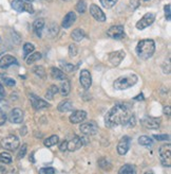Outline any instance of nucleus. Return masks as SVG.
<instances>
[{
	"instance_id": "nucleus-29",
	"label": "nucleus",
	"mask_w": 171,
	"mask_h": 174,
	"mask_svg": "<svg viewBox=\"0 0 171 174\" xmlns=\"http://www.w3.org/2000/svg\"><path fill=\"white\" fill-rule=\"evenodd\" d=\"M138 143L141 144V146L143 147H150L153 144V140H152L151 138H150L149 136H141L138 138Z\"/></svg>"
},
{
	"instance_id": "nucleus-4",
	"label": "nucleus",
	"mask_w": 171,
	"mask_h": 174,
	"mask_svg": "<svg viewBox=\"0 0 171 174\" xmlns=\"http://www.w3.org/2000/svg\"><path fill=\"white\" fill-rule=\"evenodd\" d=\"M19 144V139L15 135H9L1 140V147L7 150V151H15V150L18 149Z\"/></svg>"
},
{
	"instance_id": "nucleus-52",
	"label": "nucleus",
	"mask_w": 171,
	"mask_h": 174,
	"mask_svg": "<svg viewBox=\"0 0 171 174\" xmlns=\"http://www.w3.org/2000/svg\"><path fill=\"white\" fill-rule=\"evenodd\" d=\"M64 1H69V0H64Z\"/></svg>"
},
{
	"instance_id": "nucleus-5",
	"label": "nucleus",
	"mask_w": 171,
	"mask_h": 174,
	"mask_svg": "<svg viewBox=\"0 0 171 174\" xmlns=\"http://www.w3.org/2000/svg\"><path fill=\"white\" fill-rule=\"evenodd\" d=\"M160 159L166 167H171V146L169 143L164 144L159 150Z\"/></svg>"
},
{
	"instance_id": "nucleus-11",
	"label": "nucleus",
	"mask_w": 171,
	"mask_h": 174,
	"mask_svg": "<svg viewBox=\"0 0 171 174\" xmlns=\"http://www.w3.org/2000/svg\"><path fill=\"white\" fill-rule=\"evenodd\" d=\"M142 124L146 128H149V130H157L160 125V118L145 117L142 120Z\"/></svg>"
},
{
	"instance_id": "nucleus-33",
	"label": "nucleus",
	"mask_w": 171,
	"mask_h": 174,
	"mask_svg": "<svg viewBox=\"0 0 171 174\" xmlns=\"http://www.w3.org/2000/svg\"><path fill=\"white\" fill-rule=\"evenodd\" d=\"M60 67H61L62 70H65V72L70 73L73 72V71L76 70V66H74L73 64H69V63H64V62H60Z\"/></svg>"
},
{
	"instance_id": "nucleus-42",
	"label": "nucleus",
	"mask_w": 171,
	"mask_h": 174,
	"mask_svg": "<svg viewBox=\"0 0 171 174\" xmlns=\"http://www.w3.org/2000/svg\"><path fill=\"white\" fill-rule=\"evenodd\" d=\"M153 138L156 139L157 141H169L170 140V136L166 135V134H163V135H153Z\"/></svg>"
},
{
	"instance_id": "nucleus-12",
	"label": "nucleus",
	"mask_w": 171,
	"mask_h": 174,
	"mask_svg": "<svg viewBox=\"0 0 171 174\" xmlns=\"http://www.w3.org/2000/svg\"><path fill=\"white\" fill-rule=\"evenodd\" d=\"M79 82H80L81 86H83L85 89L90 88L92 85V76H91V73L89 72V70L83 69L80 71Z\"/></svg>"
},
{
	"instance_id": "nucleus-34",
	"label": "nucleus",
	"mask_w": 171,
	"mask_h": 174,
	"mask_svg": "<svg viewBox=\"0 0 171 174\" xmlns=\"http://www.w3.org/2000/svg\"><path fill=\"white\" fill-rule=\"evenodd\" d=\"M75 10L80 14H83L87 11V4L85 2V0H78V2L76 3Z\"/></svg>"
},
{
	"instance_id": "nucleus-20",
	"label": "nucleus",
	"mask_w": 171,
	"mask_h": 174,
	"mask_svg": "<svg viewBox=\"0 0 171 174\" xmlns=\"http://www.w3.org/2000/svg\"><path fill=\"white\" fill-rule=\"evenodd\" d=\"M43 28H44V19H43V18H39V19H36L34 22L33 30L38 37H41V35H43Z\"/></svg>"
},
{
	"instance_id": "nucleus-40",
	"label": "nucleus",
	"mask_w": 171,
	"mask_h": 174,
	"mask_svg": "<svg viewBox=\"0 0 171 174\" xmlns=\"http://www.w3.org/2000/svg\"><path fill=\"white\" fill-rule=\"evenodd\" d=\"M77 53H78L77 47H76L74 44L70 45V46H69V55H70V57H75L76 55H77Z\"/></svg>"
},
{
	"instance_id": "nucleus-32",
	"label": "nucleus",
	"mask_w": 171,
	"mask_h": 174,
	"mask_svg": "<svg viewBox=\"0 0 171 174\" xmlns=\"http://www.w3.org/2000/svg\"><path fill=\"white\" fill-rule=\"evenodd\" d=\"M0 162L2 163H11L12 162V155L7 152H2L0 153Z\"/></svg>"
},
{
	"instance_id": "nucleus-15",
	"label": "nucleus",
	"mask_w": 171,
	"mask_h": 174,
	"mask_svg": "<svg viewBox=\"0 0 171 174\" xmlns=\"http://www.w3.org/2000/svg\"><path fill=\"white\" fill-rule=\"evenodd\" d=\"M23 117H25V114H23V110L20 109H14L11 110V114H10L9 119L12 123H15V124H19L23 121Z\"/></svg>"
},
{
	"instance_id": "nucleus-17",
	"label": "nucleus",
	"mask_w": 171,
	"mask_h": 174,
	"mask_svg": "<svg viewBox=\"0 0 171 174\" xmlns=\"http://www.w3.org/2000/svg\"><path fill=\"white\" fill-rule=\"evenodd\" d=\"M83 146V143L81 138H79L78 136H75V137H73L70 141H68L67 150L68 151H70V152H74V151L79 150Z\"/></svg>"
},
{
	"instance_id": "nucleus-13",
	"label": "nucleus",
	"mask_w": 171,
	"mask_h": 174,
	"mask_svg": "<svg viewBox=\"0 0 171 174\" xmlns=\"http://www.w3.org/2000/svg\"><path fill=\"white\" fill-rule=\"evenodd\" d=\"M90 13L91 15L94 17V19H96L97 22H104L106 20V15L102 12V10L96 4H91L90 6Z\"/></svg>"
},
{
	"instance_id": "nucleus-48",
	"label": "nucleus",
	"mask_w": 171,
	"mask_h": 174,
	"mask_svg": "<svg viewBox=\"0 0 171 174\" xmlns=\"http://www.w3.org/2000/svg\"><path fill=\"white\" fill-rule=\"evenodd\" d=\"M165 114H167L168 116H170V106L165 107Z\"/></svg>"
},
{
	"instance_id": "nucleus-14",
	"label": "nucleus",
	"mask_w": 171,
	"mask_h": 174,
	"mask_svg": "<svg viewBox=\"0 0 171 174\" xmlns=\"http://www.w3.org/2000/svg\"><path fill=\"white\" fill-rule=\"evenodd\" d=\"M131 140L128 136H124L119 142L117 143V152L119 155H125L126 153L129 151V147H130Z\"/></svg>"
},
{
	"instance_id": "nucleus-36",
	"label": "nucleus",
	"mask_w": 171,
	"mask_h": 174,
	"mask_svg": "<svg viewBox=\"0 0 171 174\" xmlns=\"http://www.w3.org/2000/svg\"><path fill=\"white\" fill-rule=\"evenodd\" d=\"M101 3V6L105 7V9H111L116 4V2L118 0H99Z\"/></svg>"
},
{
	"instance_id": "nucleus-45",
	"label": "nucleus",
	"mask_w": 171,
	"mask_h": 174,
	"mask_svg": "<svg viewBox=\"0 0 171 174\" xmlns=\"http://www.w3.org/2000/svg\"><path fill=\"white\" fill-rule=\"evenodd\" d=\"M7 119V116L6 113L0 112V125H3L6 123Z\"/></svg>"
},
{
	"instance_id": "nucleus-8",
	"label": "nucleus",
	"mask_w": 171,
	"mask_h": 174,
	"mask_svg": "<svg viewBox=\"0 0 171 174\" xmlns=\"http://www.w3.org/2000/svg\"><path fill=\"white\" fill-rule=\"evenodd\" d=\"M29 99H30L32 106H33L36 110L44 109H48V107H49V103H48V102L44 101L43 99L39 98V97H37L36 94H30Z\"/></svg>"
},
{
	"instance_id": "nucleus-37",
	"label": "nucleus",
	"mask_w": 171,
	"mask_h": 174,
	"mask_svg": "<svg viewBox=\"0 0 171 174\" xmlns=\"http://www.w3.org/2000/svg\"><path fill=\"white\" fill-rule=\"evenodd\" d=\"M99 167L102 168L104 170H110L111 169V163H109V162L106 159V158H101L98 162Z\"/></svg>"
},
{
	"instance_id": "nucleus-43",
	"label": "nucleus",
	"mask_w": 171,
	"mask_h": 174,
	"mask_svg": "<svg viewBox=\"0 0 171 174\" xmlns=\"http://www.w3.org/2000/svg\"><path fill=\"white\" fill-rule=\"evenodd\" d=\"M164 10H165L166 19H167L168 22H170L171 20V6L170 4H167V6H165Z\"/></svg>"
},
{
	"instance_id": "nucleus-44",
	"label": "nucleus",
	"mask_w": 171,
	"mask_h": 174,
	"mask_svg": "<svg viewBox=\"0 0 171 174\" xmlns=\"http://www.w3.org/2000/svg\"><path fill=\"white\" fill-rule=\"evenodd\" d=\"M3 81H4V83H6V85H7V86H15V85H16V82H15L14 79L4 78Z\"/></svg>"
},
{
	"instance_id": "nucleus-3",
	"label": "nucleus",
	"mask_w": 171,
	"mask_h": 174,
	"mask_svg": "<svg viewBox=\"0 0 171 174\" xmlns=\"http://www.w3.org/2000/svg\"><path fill=\"white\" fill-rule=\"evenodd\" d=\"M138 78L136 75L134 73H129V75H122L118 79L114 81L113 83V86H114L115 89H118V90H124V89H128L130 87H132L137 83Z\"/></svg>"
},
{
	"instance_id": "nucleus-16",
	"label": "nucleus",
	"mask_w": 171,
	"mask_h": 174,
	"mask_svg": "<svg viewBox=\"0 0 171 174\" xmlns=\"http://www.w3.org/2000/svg\"><path fill=\"white\" fill-rule=\"evenodd\" d=\"M17 64H18V62H17L16 57H14L13 55L6 54L0 59V68H2V69H7L10 66L17 65Z\"/></svg>"
},
{
	"instance_id": "nucleus-23",
	"label": "nucleus",
	"mask_w": 171,
	"mask_h": 174,
	"mask_svg": "<svg viewBox=\"0 0 171 174\" xmlns=\"http://www.w3.org/2000/svg\"><path fill=\"white\" fill-rule=\"evenodd\" d=\"M11 6L15 11L20 13V12L25 11V6H27V3L23 2L22 0H12Z\"/></svg>"
},
{
	"instance_id": "nucleus-31",
	"label": "nucleus",
	"mask_w": 171,
	"mask_h": 174,
	"mask_svg": "<svg viewBox=\"0 0 171 174\" xmlns=\"http://www.w3.org/2000/svg\"><path fill=\"white\" fill-rule=\"evenodd\" d=\"M58 93V87L56 85H51L49 87V89L47 90V94H46V98L48 100H53L54 99V96Z\"/></svg>"
},
{
	"instance_id": "nucleus-38",
	"label": "nucleus",
	"mask_w": 171,
	"mask_h": 174,
	"mask_svg": "<svg viewBox=\"0 0 171 174\" xmlns=\"http://www.w3.org/2000/svg\"><path fill=\"white\" fill-rule=\"evenodd\" d=\"M10 109V104L7 100L4 99H0V112L7 113V110Z\"/></svg>"
},
{
	"instance_id": "nucleus-9",
	"label": "nucleus",
	"mask_w": 171,
	"mask_h": 174,
	"mask_svg": "<svg viewBox=\"0 0 171 174\" xmlns=\"http://www.w3.org/2000/svg\"><path fill=\"white\" fill-rule=\"evenodd\" d=\"M107 34L113 39H120L125 36V31H124L123 26H112L108 29Z\"/></svg>"
},
{
	"instance_id": "nucleus-26",
	"label": "nucleus",
	"mask_w": 171,
	"mask_h": 174,
	"mask_svg": "<svg viewBox=\"0 0 171 174\" xmlns=\"http://www.w3.org/2000/svg\"><path fill=\"white\" fill-rule=\"evenodd\" d=\"M59 93L61 96H68L71 90V84L70 82L68 80H65L64 82L61 83V86H60V88L58 89Z\"/></svg>"
},
{
	"instance_id": "nucleus-24",
	"label": "nucleus",
	"mask_w": 171,
	"mask_h": 174,
	"mask_svg": "<svg viewBox=\"0 0 171 174\" xmlns=\"http://www.w3.org/2000/svg\"><path fill=\"white\" fill-rule=\"evenodd\" d=\"M85 36H86V34H85V32H83V30H81V29H79V28L73 30L72 34H71V37H72L73 41H83V39L85 38Z\"/></svg>"
},
{
	"instance_id": "nucleus-1",
	"label": "nucleus",
	"mask_w": 171,
	"mask_h": 174,
	"mask_svg": "<svg viewBox=\"0 0 171 174\" xmlns=\"http://www.w3.org/2000/svg\"><path fill=\"white\" fill-rule=\"evenodd\" d=\"M131 117H132L131 107L128 104L119 103L109 109V112L105 116V124L107 128H115L118 125L127 124Z\"/></svg>"
},
{
	"instance_id": "nucleus-46",
	"label": "nucleus",
	"mask_w": 171,
	"mask_h": 174,
	"mask_svg": "<svg viewBox=\"0 0 171 174\" xmlns=\"http://www.w3.org/2000/svg\"><path fill=\"white\" fill-rule=\"evenodd\" d=\"M67 146H68V141L67 140H64V141L61 142V143L59 144V150L61 152L67 151Z\"/></svg>"
},
{
	"instance_id": "nucleus-2",
	"label": "nucleus",
	"mask_w": 171,
	"mask_h": 174,
	"mask_svg": "<svg viewBox=\"0 0 171 174\" xmlns=\"http://www.w3.org/2000/svg\"><path fill=\"white\" fill-rule=\"evenodd\" d=\"M136 54L141 60H149L155 52V43L153 39H142L135 48Z\"/></svg>"
},
{
	"instance_id": "nucleus-22",
	"label": "nucleus",
	"mask_w": 171,
	"mask_h": 174,
	"mask_svg": "<svg viewBox=\"0 0 171 174\" xmlns=\"http://www.w3.org/2000/svg\"><path fill=\"white\" fill-rule=\"evenodd\" d=\"M57 109H58L60 113H67V112H69V110L73 109V104L69 100H65V101H61L58 104Z\"/></svg>"
},
{
	"instance_id": "nucleus-27",
	"label": "nucleus",
	"mask_w": 171,
	"mask_h": 174,
	"mask_svg": "<svg viewBox=\"0 0 171 174\" xmlns=\"http://www.w3.org/2000/svg\"><path fill=\"white\" fill-rule=\"evenodd\" d=\"M58 141H59V137L58 136H57V135H52V136H50L49 138H47L46 140L43 141V144L46 147H53V146H55V144L58 143Z\"/></svg>"
},
{
	"instance_id": "nucleus-30",
	"label": "nucleus",
	"mask_w": 171,
	"mask_h": 174,
	"mask_svg": "<svg viewBox=\"0 0 171 174\" xmlns=\"http://www.w3.org/2000/svg\"><path fill=\"white\" fill-rule=\"evenodd\" d=\"M34 50H35V46H34L33 44L25 43V45H23V57L27 59L29 55L32 53V52H34Z\"/></svg>"
},
{
	"instance_id": "nucleus-35",
	"label": "nucleus",
	"mask_w": 171,
	"mask_h": 174,
	"mask_svg": "<svg viewBox=\"0 0 171 174\" xmlns=\"http://www.w3.org/2000/svg\"><path fill=\"white\" fill-rule=\"evenodd\" d=\"M33 72L41 79L46 78V70H44V68L43 66H35V67L33 68Z\"/></svg>"
},
{
	"instance_id": "nucleus-6",
	"label": "nucleus",
	"mask_w": 171,
	"mask_h": 174,
	"mask_svg": "<svg viewBox=\"0 0 171 174\" xmlns=\"http://www.w3.org/2000/svg\"><path fill=\"white\" fill-rule=\"evenodd\" d=\"M154 20H155V14L154 13L149 12V13H147V14H145L144 16L136 22V28H137L138 30H144V29L148 28L149 26H151L152 23L154 22Z\"/></svg>"
},
{
	"instance_id": "nucleus-25",
	"label": "nucleus",
	"mask_w": 171,
	"mask_h": 174,
	"mask_svg": "<svg viewBox=\"0 0 171 174\" xmlns=\"http://www.w3.org/2000/svg\"><path fill=\"white\" fill-rule=\"evenodd\" d=\"M118 174H136V168L133 165H124L120 167Z\"/></svg>"
},
{
	"instance_id": "nucleus-51",
	"label": "nucleus",
	"mask_w": 171,
	"mask_h": 174,
	"mask_svg": "<svg viewBox=\"0 0 171 174\" xmlns=\"http://www.w3.org/2000/svg\"><path fill=\"white\" fill-rule=\"evenodd\" d=\"M144 174H155V173L152 172V171H147V172H145Z\"/></svg>"
},
{
	"instance_id": "nucleus-19",
	"label": "nucleus",
	"mask_w": 171,
	"mask_h": 174,
	"mask_svg": "<svg viewBox=\"0 0 171 174\" xmlns=\"http://www.w3.org/2000/svg\"><path fill=\"white\" fill-rule=\"evenodd\" d=\"M86 118H87V113L85 110H75V112L70 116V122L73 123V124H76V123L83 122Z\"/></svg>"
},
{
	"instance_id": "nucleus-21",
	"label": "nucleus",
	"mask_w": 171,
	"mask_h": 174,
	"mask_svg": "<svg viewBox=\"0 0 171 174\" xmlns=\"http://www.w3.org/2000/svg\"><path fill=\"white\" fill-rule=\"evenodd\" d=\"M51 76H52V79L57 80V81H65V79H67L64 71L61 69H58V68H56V67L51 68Z\"/></svg>"
},
{
	"instance_id": "nucleus-49",
	"label": "nucleus",
	"mask_w": 171,
	"mask_h": 174,
	"mask_svg": "<svg viewBox=\"0 0 171 174\" xmlns=\"http://www.w3.org/2000/svg\"><path fill=\"white\" fill-rule=\"evenodd\" d=\"M23 2H25V3H32L34 0H22Z\"/></svg>"
},
{
	"instance_id": "nucleus-53",
	"label": "nucleus",
	"mask_w": 171,
	"mask_h": 174,
	"mask_svg": "<svg viewBox=\"0 0 171 174\" xmlns=\"http://www.w3.org/2000/svg\"><path fill=\"white\" fill-rule=\"evenodd\" d=\"M144 1H148V0H144Z\"/></svg>"
},
{
	"instance_id": "nucleus-50",
	"label": "nucleus",
	"mask_w": 171,
	"mask_h": 174,
	"mask_svg": "<svg viewBox=\"0 0 171 174\" xmlns=\"http://www.w3.org/2000/svg\"><path fill=\"white\" fill-rule=\"evenodd\" d=\"M139 97H137V98H135V100H143L144 99V97H143V94H138Z\"/></svg>"
},
{
	"instance_id": "nucleus-39",
	"label": "nucleus",
	"mask_w": 171,
	"mask_h": 174,
	"mask_svg": "<svg viewBox=\"0 0 171 174\" xmlns=\"http://www.w3.org/2000/svg\"><path fill=\"white\" fill-rule=\"evenodd\" d=\"M27 150H28V146L25 143H23L22 146L20 147L19 152H18V154H17L18 159H21V158H23L25 156V154H27Z\"/></svg>"
},
{
	"instance_id": "nucleus-41",
	"label": "nucleus",
	"mask_w": 171,
	"mask_h": 174,
	"mask_svg": "<svg viewBox=\"0 0 171 174\" xmlns=\"http://www.w3.org/2000/svg\"><path fill=\"white\" fill-rule=\"evenodd\" d=\"M55 172H56V170H55L54 168H41L40 170H39V174H55Z\"/></svg>"
},
{
	"instance_id": "nucleus-54",
	"label": "nucleus",
	"mask_w": 171,
	"mask_h": 174,
	"mask_svg": "<svg viewBox=\"0 0 171 174\" xmlns=\"http://www.w3.org/2000/svg\"><path fill=\"white\" fill-rule=\"evenodd\" d=\"M47 1H51V0H47Z\"/></svg>"
},
{
	"instance_id": "nucleus-10",
	"label": "nucleus",
	"mask_w": 171,
	"mask_h": 174,
	"mask_svg": "<svg viewBox=\"0 0 171 174\" xmlns=\"http://www.w3.org/2000/svg\"><path fill=\"white\" fill-rule=\"evenodd\" d=\"M125 56H126V52L124 50H118V51L111 52L109 55V62L112 66H118L123 62Z\"/></svg>"
},
{
	"instance_id": "nucleus-18",
	"label": "nucleus",
	"mask_w": 171,
	"mask_h": 174,
	"mask_svg": "<svg viewBox=\"0 0 171 174\" xmlns=\"http://www.w3.org/2000/svg\"><path fill=\"white\" fill-rule=\"evenodd\" d=\"M76 19H77V16H76L75 12H73V11L69 12V13H68V14L65 16L64 19H62V22H61L62 28L69 29L70 27H72V26L75 23Z\"/></svg>"
},
{
	"instance_id": "nucleus-47",
	"label": "nucleus",
	"mask_w": 171,
	"mask_h": 174,
	"mask_svg": "<svg viewBox=\"0 0 171 174\" xmlns=\"http://www.w3.org/2000/svg\"><path fill=\"white\" fill-rule=\"evenodd\" d=\"M4 97H6V89H4L3 85L0 83V98L3 99Z\"/></svg>"
},
{
	"instance_id": "nucleus-28",
	"label": "nucleus",
	"mask_w": 171,
	"mask_h": 174,
	"mask_svg": "<svg viewBox=\"0 0 171 174\" xmlns=\"http://www.w3.org/2000/svg\"><path fill=\"white\" fill-rule=\"evenodd\" d=\"M40 59H41L40 52H32V53H31L27 59H25V60H27L28 65H31V64H33V63L37 62V60H39Z\"/></svg>"
},
{
	"instance_id": "nucleus-7",
	"label": "nucleus",
	"mask_w": 171,
	"mask_h": 174,
	"mask_svg": "<svg viewBox=\"0 0 171 174\" xmlns=\"http://www.w3.org/2000/svg\"><path fill=\"white\" fill-rule=\"evenodd\" d=\"M79 131L81 134H83L86 136H93L98 132V126L96 125L95 122L81 123V125L79 126Z\"/></svg>"
}]
</instances>
